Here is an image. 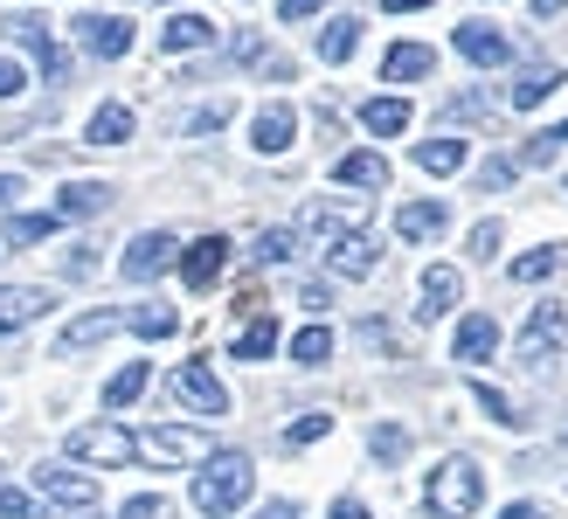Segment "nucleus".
<instances>
[{"instance_id":"1","label":"nucleus","mask_w":568,"mask_h":519,"mask_svg":"<svg viewBox=\"0 0 568 519\" xmlns=\"http://www.w3.org/2000/svg\"><path fill=\"white\" fill-rule=\"evenodd\" d=\"M250 485H257V465H250L243 450H215V457H202V471H194V512L230 519L250 499Z\"/></svg>"},{"instance_id":"2","label":"nucleus","mask_w":568,"mask_h":519,"mask_svg":"<svg viewBox=\"0 0 568 519\" xmlns=\"http://www.w3.org/2000/svg\"><path fill=\"white\" fill-rule=\"evenodd\" d=\"M423 506H430L437 519H471L478 506H486V471H478L471 457H444V465L423 478Z\"/></svg>"},{"instance_id":"3","label":"nucleus","mask_w":568,"mask_h":519,"mask_svg":"<svg viewBox=\"0 0 568 519\" xmlns=\"http://www.w3.org/2000/svg\"><path fill=\"white\" fill-rule=\"evenodd\" d=\"M63 450L77 457L83 471H119V465H132V457H139V437H132V429H119V423H83V429H70V437H63Z\"/></svg>"},{"instance_id":"4","label":"nucleus","mask_w":568,"mask_h":519,"mask_svg":"<svg viewBox=\"0 0 568 519\" xmlns=\"http://www.w3.org/2000/svg\"><path fill=\"white\" fill-rule=\"evenodd\" d=\"M561 346H568V305H534L527 312V326H520V367H534V374H548L555 360H561Z\"/></svg>"},{"instance_id":"5","label":"nucleus","mask_w":568,"mask_h":519,"mask_svg":"<svg viewBox=\"0 0 568 519\" xmlns=\"http://www.w3.org/2000/svg\"><path fill=\"white\" fill-rule=\"evenodd\" d=\"M36 499H55L70 519H98V478L70 465H36Z\"/></svg>"},{"instance_id":"6","label":"nucleus","mask_w":568,"mask_h":519,"mask_svg":"<svg viewBox=\"0 0 568 519\" xmlns=\"http://www.w3.org/2000/svg\"><path fill=\"white\" fill-rule=\"evenodd\" d=\"M139 457L146 465H166V471H181V465H202V457H215V444H209V429H146L139 437Z\"/></svg>"},{"instance_id":"7","label":"nucleus","mask_w":568,"mask_h":519,"mask_svg":"<svg viewBox=\"0 0 568 519\" xmlns=\"http://www.w3.org/2000/svg\"><path fill=\"white\" fill-rule=\"evenodd\" d=\"M0 35H8L14 49H28V55H36V63H42V77H49V83H63V77H70V55L55 49V35H49V21H36V14H8V21H0Z\"/></svg>"},{"instance_id":"8","label":"nucleus","mask_w":568,"mask_h":519,"mask_svg":"<svg viewBox=\"0 0 568 519\" xmlns=\"http://www.w3.org/2000/svg\"><path fill=\"white\" fill-rule=\"evenodd\" d=\"M361 222H367V194L361 201H312V208H305V236L320 250H333L339 236H361Z\"/></svg>"},{"instance_id":"9","label":"nucleus","mask_w":568,"mask_h":519,"mask_svg":"<svg viewBox=\"0 0 568 519\" xmlns=\"http://www.w3.org/2000/svg\"><path fill=\"white\" fill-rule=\"evenodd\" d=\"M174 395L187 401L194 416H230V388L215 381L209 360H181V367H174Z\"/></svg>"},{"instance_id":"10","label":"nucleus","mask_w":568,"mask_h":519,"mask_svg":"<svg viewBox=\"0 0 568 519\" xmlns=\"http://www.w3.org/2000/svg\"><path fill=\"white\" fill-rule=\"evenodd\" d=\"M166 264H181V243L166 236V228H146V236H132V243H125V256H119V271H125L132 284H153Z\"/></svg>"},{"instance_id":"11","label":"nucleus","mask_w":568,"mask_h":519,"mask_svg":"<svg viewBox=\"0 0 568 519\" xmlns=\"http://www.w3.org/2000/svg\"><path fill=\"white\" fill-rule=\"evenodd\" d=\"M70 35L91 49V55H104V63H119V55L132 49V21H125V14H77Z\"/></svg>"},{"instance_id":"12","label":"nucleus","mask_w":568,"mask_h":519,"mask_svg":"<svg viewBox=\"0 0 568 519\" xmlns=\"http://www.w3.org/2000/svg\"><path fill=\"white\" fill-rule=\"evenodd\" d=\"M450 42H458V55H465V63H478V70L514 63V42H506L493 21H458V35H450Z\"/></svg>"},{"instance_id":"13","label":"nucleus","mask_w":568,"mask_h":519,"mask_svg":"<svg viewBox=\"0 0 568 519\" xmlns=\"http://www.w3.org/2000/svg\"><path fill=\"white\" fill-rule=\"evenodd\" d=\"M292 139H298V111L292 104H264L257 111V119H250V146H257V153H292Z\"/></svg>"},{"instance_id":"14","label":"nucleus","mask_w":568,"mask_h":519,"mask_svg":"<svg viewBox=\"0 0 568 519\" xmlns=\"http://www.w3.org/2000/svg\"><path fill=\"white\" fill-rule=\"evenodd\" d=\"M49 305H55V298L42 292V284H0V333H21V326H36Z\"/></svg>"},{"instance_id":"15","label":"nucleus","mask_w":568,"mask_h":519,"mask_svg":"<svg viewBox=\"0 0 568 519\" xmlns=\"http://www.w3.org/2000/svg\"><path fill=\"white\" fill-rule=\"evenodd\" d=\"M444 228H450L444 201H403V208H395V236H403V243H437Z\"/></svg>"},{"instance_id":"16","label":"nucleus","mask_w":568,"mask_h":519,"mask_svg":"<svg viewBox=\"0 0 568 519\" xmlns=\"http://www.w3.org/2000/svg\"><path fill=\"white\" fill-rule=\"evenodd\" d=\"M111 333H125V312H83L55 333V354H83V346H104Z\"/></svg>"},{"instance_id":"17","label":"nucleus","mask_w":568,"mask_h":519,"mask_svg":"<svg viewBox=\"0 0 568 519\" xmlns=\"http://www.w3.org/2000/svg\"><path fill=\"white\" fill-rule=\"evenodd\" d=\"M222 271H230V243H222V236H202V243L181 250V277L194 284V292H209Z\"/></svg>"},{"instance_id":"18","label":"nucleus","mask_w":568,"mask_h":519,"mask_svg":"<svg viewBox=\"0 0 568 519\" xmlns=\"http://www.w3.org/2000/svg\"><path fill=\"white\" fill-rule=\"evenodd\" d=\"M458 298H465V277H458V264H430L423 271V319H444V312H458Z\"/></svg>"},{"instance_id":"19","label":"nucleus","mask_w":568,"mask_h":519,"mask_svg":"<svg viewBox=\"0 0 568 519\" xmlns=\"http://www.w3.org/2000/svg\"><path fill=\"white\" fill-rule=\"evenodd\" d=\"M160 49H166V55H187V49H215V21H209V14H187V8H181L174 21L160 28Z\"/></svg>"},{"instance_id":"20","label":"nucleus","mask_w":568,"mask_h":519,"mask_svg":"<svg viewBox=\"0 0 568 519\" xmlns=\"http://www.w3.org/2000/svg\"><path fill=\"white\" fill-rule=\"evenodd\" d=\"M437 70V49H423V42H395L382 55V83H416V77H430Z\"/></svg>"},{"instance_id":"21","label":"nucleus","mask_w":568,"mask_h":519,"mask_svg":"<svg viewBox=\"0 0 568 519\" xmlns=\"http://www.w3.org/2000/svg\"><path fill=\"white\" fill-rule=\"evenodd\" d=\"M104 208H111V187H104V181H70L63 194H55V215H63V222L104 215Z\"/></svg>"},{"instance_id":"22","label":"nucleus","mask_w":568,"mask_h":519,"mask_svg":"<svg viewBox=\"0 0 568 519\" xmlns=\"http://www.w3.org/2000/svg\"><path fill=\"white\" fill-rule=\"evenodd\" d=\"M493 354H499V326L486 319V312H471V319L458 326V360L478 367V360H493Z\"/></svg>"},{"instance_id":"23","label":"nucleus","mask_w":568,"mask_h":519,"mask_svg":"<svg viewBox=\"0 0 568 519\" xmlns=\"http://www.w3.org/2000/svg\"><path fill=\"white\" fill-rule=\"evenodd\" d=\"M83 139H91V146H125L132 139V104H98L91 125H83Z\"/></svg>"},{"instance_id":"24","label":"nucleus","mask_w":568,"mask_h":519,"mask_svg":"<svg viewBox=\"0 0 568 519\" xmlns=\"http://www.w3.org/2000/svg\"><path fill=\"white\" fill-rule=\"evenodd\" d=\"M555 91H561V70H555V63H527V70H520V83H514V111L548 104Z\"/></svg>"},{"instance_id":"25","label":"nucleus","mask_w":568,"mask_h":519,"mask_svg":"<svg viewBox=\"0 0 568 519\" xmlns=\"http://www.w3.org/2000/svg\"><path fill=\"white\" fill-rule=\"evenodd\" d=\"M333 181H339V187H388V160H382V153H339Z\"/></svg>"},{"instance_id":"26","label":"nucleus","mask_w":568,"mask_h":519,"mask_svg":"<svg viewBox=\"0 0 568 519\" xmlns=\"http://www.w3.org/2000/svg\"><path fill=\"white\" fill-rule=\"evenodd\" d=\"M561 264H568V250L561 243H541V250L514 256V284H548V277H561Z\"/></svg>"},{"instance_id":"27","label":"nucleus","mask_w":568,"mask_h":519,"mask_svg":"<svg viewBox=\"0 0 568 519\" xmlns=\"http://www.w3.org/2000/svg\"><path fill=\"white\" fill-rule=\"evenodd\" d=\"M326 264H333L339 277H367V271H375V243H367V228H361V236H339V243L326 250Z\"/></svg>"},{"instance_id":"28","label":"nucleus","mask_w":568,"mask_h":519,"mask_svg":"<svg viewBox=\"0 0 568 519\" xmlns=\"http://www.w3.org/2000/svg\"><path fill=\"white\" fill-rule=\"evenodd\" d=\"M361 125L375 132V139H395V132H409V104L403 98H367L361 104Z\"/></svg>"},{"instance_id":"29","label":"nucleus","mask_w":568,"mask_h":519,"mask_svg":"<svg viewBox=\"0 0 568 519\" xmlns=\"http://www.w3.org/2000/svg\"><path fill=\"white\" fill-rule=\"evenodd\" d=\"M146 381H153V367H146V360L119 367V374H111V381H104V409H132V401L146 395Z\"/></svg>"},{"instance_id":"30","label":"nucleus","mask_w":568,"mask_h":519,"mask_svg":"<svg viewBox=\"0 0 568 519\" xmlns=\"http://www.w3.org/2000/svg\"><path fill=\"white\" fill-rule=\"evenodd\" d=\"M125 326H132L139 339H174V333H181V312H174V305H132Z\"/></svg>"},{"instance_id":"31","label":"nucleus","mask_w":568,"mask_h":519,"mask_svg":"<svg viewBox=\"0 0 568 519\" xmlns=\"http://www.w3.org/2000/svg\"><path fill=\"white\" fill-rule=\"evenodd\" d=\"M354 49H361V21H354V14H333V21L320 28V55H326V63H347Z\"/></svg>"},{"instance_id":"32","label":"nucleus","mask_w":568,"mask_h":519,"mask_svg":"<svg viewBox=\"0 0 568 519\" xmlns=\"http://www.w3.org/2000/svg\"><path fill=\"white\" fill-rule=\"evenodd\" d=\"M416 166H423V173H458V166H465V139H423V146H416Z\"/></svg>"},{"instance_id":"33","label":"nucleus","mask_w":568,"mask_h":519,"mask_svg":"<svg viewBox=\"0 0 568 519\" xmlns=\"http://www.w3.org/2000/svg\"><path fill=\"white\" fill-rule=\"evenodd\" d=\"M55 222H63V215H8V228H0V243H8V250H28V243L55 236Z\"/></svg>"},{"instance_id":"34","label":"nucleus","mask_w":568,"mask_h":519,"mask_svg":"<svg viewBox=\"0 0 568 519\" xmlns=\"http://www.w3.org/2000/svg\"><path fill=\"white\" fill-rule=\"evenodd\" d=\"M271 346H277V326H271L264 312H257V319H250V326L236 333V346H230V354H236V360H271Z\"/></svg>"},{"instance_id":"35","label":"nucleus","mask_w":568,"mask_h":519,"mask_svg":"<svg viewBox=\"0 0 568 519\" xmlns=\"http://www.w3.org/2000/svg\"><path fill=\"white\" fill-rule=\"evenodd\" d=\"M292 360H298V367H326V360H333V333H326V326H298Z\"/></svg>"},{"instance_id":"36","label":"nucleus","mask_w":568,"mask_h":519,"mask_svg":"<svg viewBox=\"0 0 568 519\" xmlns=\"http://www.w3.org/2000/svg\"><path fill=\"white\" fill-rule=\"evenodd\" d=\"M561 146H568V119H561V125H548V132H534V139H527V153H520L514 166H548Z\"/></svg>"},{"instance_id":"37","label":"nucleus","mask_w":568,"mask_h":519,"mask_svg":"<svg viewBox=\"0 0 568 519\" xmlns=\"http://www.w3.org/2000/svg\"><path fill=\"white\" fill-rule=\"evenodd\" d=\"M471 401H478V409H486L493 423H506V429H520V423H527V416H520V409H514V401H506L493 381H471Z\"/></svg>"},{"instance_id":"38","label":"nucleus","mask_w":568,"mask_h":519,"mask_svg":"<svg viewBox=\"0 0 568 519\" xmlns=\"http://www.w3.org/2000/svg\"><path fill=\"white\" fill-rule=\"evenodd\" d=\"M367 450H375L382 465H395V457L409 450V429H403V423H375V437H367Z\"/></svg>"},{"instance_id":"39","label":"nucleus","mask_w":568,"mask_h":519,"mask_svg":"<svg viewBox=\"0 0 568 519\" xmlns=\"http://www.w3.org/2000/svg\"><path fill=\"white\" fill-rule=\"evenodd\" d=\"M326 429H333V416H326V409H312V416H298L292 429H284V444H292V450H305V444H320Z\"/></svg>"},{"instance_id":"40","label":"nucleus","mask_w":568,"mask_h":519,"mask_svg":"<svg viewBox=\"0 0 568 519\" xmlns=\"http://www.w3.org/2000/svg\"><path fill=\"white\" fill-rule=\"evenodd\" d=\"M0 519H42V499L21 485H0Z\"/></svg>"},{"instance_id":"41","label":"nucleus","mask_w":568,"mask_h":519,"mask_svg":"<svg viewBox=\"0 0 568 519\" xmlns=\"http://www.w3.org/2000/svg\"><path fill=\"white\" fill-rule=\"evenodd\" d=\"M230 119H236V104H230V98H215V104H202V111H194V119H187V132L202 139V132H222Z\"/></svg>"},{"instance_id":"42","label":"nucleus","mask_w":568,"mask_h":519,"mask_svg":"<svg viewBox=\"0 0 568 519\" xmlns=\"http://www.w3.org/2000/svg\"><path fill=\"white\" fill-rule=\"evenodd\" d=\"M257 264H292V228H264V236H257Z\"/></svg>"},{"instance_id":"43","label":"nucleus","mask_w":568,"mask_h":519,"mask_svg":"<svg viewBox=\"0 0 568 519\" xmlns=\"http://www.w3.org/2000/svg\"><path fill=\"white\" fill-rule=\"evenodd\" d=\"M514 160H486V166H478V187H486V194H499V187H514Z\"/></svg>"},{"instance_id":"44","label":"nucleus","mask_w":568,"mask_h":519,"mask_svg":"<svg viewBox=\"0 0 568 519\" xmlns=\"http://www.w3.org/2000/svg\"><path fill=\"white\" fill-rule=\"evenodd\" d=\"M119 519H166V499H160V492H139V499L119 506Z\"/></svg>"},{"instance_id":"45","label":"nucleus","mask_w":568,"mask_h":519,"mask_svg":"<svg viewBox=\"0 0 568 519\" xmlns=\"http://www.w3.org/2000/svg\"><path fill=\"white\" fill-rule=\"evenodd\" d=\"M499 236H506L499 222H478V228H471V256H493V250H499Z\"/></svg>"},{"instance_id":"46","label":"nucleus","mask_w":568,"mask_h":519,"mask_svg":"<svg viewBox=\"0 0 568 519\" xmlns=\"http://www.w3.org/2000/svg\"><path fill=\"white\" fill-rule=\"evenodd\" d=\"M326 0H277V21H312Z\"/></svg>"},{"instance_id":"47","label":"nucleus","mask_w":568,"mask_h":519,"mask_svg":"<svg viewBox=\"0 0 568 519\" xmlns=\"http://www.w3.org/2000/svg\"><path fill=\"white\" fill-rule=\"evenodd\" d=\"M21 83H28V70H21V63H8V55H0V98H21Z\"/></svg>"},{"instance_id":"48","label":"nucleus","mask_w":568,"mask_h":519,"mask_svg":"<svg viewBox=\"0 0 568 519\" xmlns=\"http://www.w3.org/2000/svg\"><path fill=\"white\" fill-rule=\"evenodd\" d=\"M450 119H486V98H450Z\"/></svg>"},{"instance_id":"49","label":"nucleus","mask_w":568,"mask_h":519,"mask_svg":"<svg viewBox=\"0 0 568 519\" xmlns=\"http://www.w3.org/2000/svg\"><path fill=\"white\" fill-rule=\"evenodd\" d=\"M21 194H28V187L14 181V173H0V208H14V201H21Z\"/></svg>"},{"instance_id":"50","label":"nucleus","mask_w":568,"mask_h":519,"mask_svg":"<svg viewBox=\"0 0 568 519\" xmlns=\"http://www.w3.org/2000/svg\"><path fill=\"white\" fill-rule=\"evenodd\" d=\"M333 519H367V506H361V499L347 492V499H333Z\"/></svg>"},{"instance_id":"51","label":"nucleus","mask_w":568,"mask_h":519,"mask_svg":"<svg viewBox=\"0 0 568 519\" xmlns=\"http://www.w3.org/2000/svg\"><path fill=\"white\" fill-rule=\"evenodd\" d=\"M257 519H298V506H292V499H271V506H264Z\"/></svg>"},{"instance_id":"52","label":"nucleus","mask_w":568,"mask_h":519,"mask_svg":"<svg viewBox=\"0 0 568 519\" xmlns=\"http://www.w3.org/2000/svg\"><path fill=\"white\" fill-rule=\"evenodd\" d=\"M388 14H416V8H437V0H382Z\"/></svg>"},{"instance_id":"53","label":"nucleus","mask_w":568,"mask_h":519,"mask_svg":"<svg viewBox=\"0 0 568 519\" xmlns=\"http://www.w3.org/2000/svg\"><path fill=\"white\" fill-rule=\"evenodd\" d=\"M499 519H541V506H527V499H520V506H506Z\"/></svg>"},{"instance_id":"54","label":"nucleus","mask_w":568,"mask_h":519,"mask_svg":"<svg viewBox=\"0 0 568 519\" xmlns=\"http://www.w3.org/2000/svg\"><path fill=\"white\" fill-rule=\"evenodd\" d=\"M561 8H568V0H534V14H541V21H555Z\"/></svg>"},{"instance_id":"55","label":"nucleus","mask_w":568,"mask_h":519,"mask_svg":"<svg viewBox=\"0 0 568 519\" xmlns=\"http://www.w3.org/2000/svg\"><path fill=\"white\" fill-rule=\"evenodd\" d=\"M561 429H568V423H561Z\"/></svg>"}]
</instances>
